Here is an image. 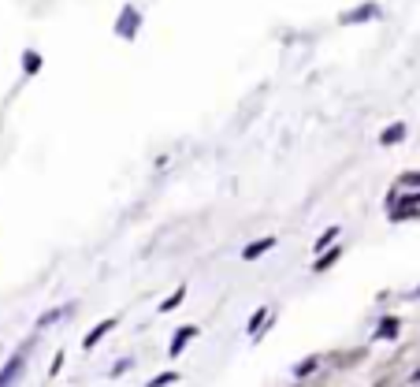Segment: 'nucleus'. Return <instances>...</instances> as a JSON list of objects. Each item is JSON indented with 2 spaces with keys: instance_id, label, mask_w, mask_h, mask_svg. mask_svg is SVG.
<instances>
[{
  "instance_id": "1",
  "label": "nucleus",
  "mask_w": 420,
  "mask_h": 387,
  "mask_svg": "<svg viewBox=\"0 0 420 387\" xmlns=\"http://www.w3.org/2000/svg\"><path fill=\"white\" fill-rule=\"evenodd\" d=\"M23 365H26V354H15V358H8V365L0 369V387H15L19 376H23Z\"/></svg>"
},
{
  "instance_id": "2",
  "label": "nucleus",
  "mask_w": 420,
  "mask_h": 387,
  "mask_svg": "<svg viewBox=\"0 0 420 387\" xmlns=\"http://www.w3.org/2000/svg\"><path fill=\"white\" fill-rule=\"evenodd\" d=\"M115 324H120V317H104V320H101V324H97L93 331H86V339H82V347H86V350H93V347H97V342H101L104 335H108V331H112Z\"/></svg>"
},
{
  "instance_id": "3",
  "label": "nucleus",
  "mask_w": 420,
  "mask_h": 387,
  "mask_svg": "<svg viewBox=\"0 0 420 387\" xmlns=\"http://www.w3.org/2000/svg\"><path fill=\"white\" fill-rule=\"evenodd\" d=\"M190 339H197V328H193V324L179 328L175 335H171V347H168V354H171V358H179V354L186 350V342H190Z\"/></svg>"
},
{
  "instance_id": "4",
  "label": "nucleus",
  "mask_w": 420,
  "mask_h": 387,
  "mask_svg": "<svg viewBox=\"0 0 420 387\" xmlns=\"http://www.w3.org/2000/svg\"><path fill=\"white\" fill-rule=\"evenodd\" d=\"M398 198H402V205H391V216H394V220H405L409 212L420 209V190H417V194H398Z\"/></svg>"
},
{
  "instance_id": "5",
  "label": "nucleus",
  "mask_w": 420,
  "mask_h": 387,
  "mask_svg": "<svg viewBox=\"0 0 420 387\" xmlns=\"http://www.w3.org/2000/svg\"><path fill=\"white\" fill-rule=\"evenodd\" d=\"M268 250H275V239H272V235H268V239H253V242L242 250V261H257V257L268 253Z\"/></svg>"
},
{
  "instance_id": "6",
  "label": "nucleus",
  "mask_w": 420,
  "mask_h": 387,
  "mask_svg": "<svg viewBox=\"0 0 420 387\" xmlns=\"http://www.w3.org/2000/svg\"><path fill=\"white\" fill-rule=\"evenodd\" d=\"M115 34H123V38L138 34V12H134V8H123V19L115 23Z\"/></svg>"
},
{
  "instance_id": "7",
  "label": "nucleus",
  "mask_w": 420,
  "mask_h": 387,
  "mask_svg": "<svg viewBox=\"0 0 420 387\" xmlns=\"http://www.w3.org/2000/svg\"><path fill=\"white\" fill-rule=\"evenodd\" d=\"M182 302H186V287H179V290H171V294L160 302V313H171V309H179Z\"/></svg>"
},
{
  "instance_id": "8",
  "label": "nucleus",
  "mask_w": 420,
  "mask_h": 387,
  "mask_svg": "<svg viewBox=\"0 0 420 387\" xmlns=\"http://www.w3.org/2000/svg\"><path fill=\"white\" fill-rule=\"evenodd\" d=\"M402 138H405V123H394V127H387V131L380 134V142L383 145H398Z\"/></svg>"
},
{
  "instance_id": "9",
  "label": "nucleus",
  "mask_w": 420,
  "mask_h": 387,
  "mask_svg": "<svg viewBox=\"0 0 420 387\" xmlns=\"http://www.w3.org/2000/svg\"><path fill=\"white\" fill-rule=\"evenodd\" d=\"M339 257H342V250H339V246H331L328 257H316V261H312V272H324V268H331L339 261Z\"/></svg>"
},
{
  "instance_id": "10",
  "label": "nucleus",
  "mask_w": 420,
  "mask_h": 387,
  "mask_svg": "<svg viewBox=\"0 0 420 387\" xmlns=\"http://www.w3.org/2000/svg\"><path fill=\"white\" fill-rule=\"evenodd\" d=\"M372 15H380V8H375V4L361 8V12H346V15H342V23H364V19H372Z\"/></svg>"
},
{
  "instance_id": "11",
  "label": "nucleus",
  "mask_w": 420,
  "mask_h": 387,
  "mask_svg": "<svg viewBox=\"0 0 420 387\" xmlns=\"http://www.w3.org/2000/svg\"><path fill=\"white\" fill-rule=\"evenodd\" d=\"M71 309H74V306H60V309H49V313L38 320V328H49V324H56L60 317H67V313H71Z\"/></svg>"
},
{
  "instance_id": "12",
  "label": "nucleus",
  "mask_w": 420,
  "mask_h": 387,
  "mask_svg": "<svg viewBox=\"0 0 420 387\" xmlns=\"http://www.w3.org/2000/svg\"><path fill=\"white\" fill-rule=\"evenodd\" d=\"M264 320H272V313H268V309H257V313H253V320H250V335H253V339H261Z\"/></svg>"
},
{
  "instance_id": "13",
  "label": "nucleus",
  "mask_w": 420,
  "mask_h": 387,
  "mask_svg": "<svg viewBox=\"0 0 420 387\" xmlns=\"http://www.w3.org/2000/svg\"><path fill=\"white\" fill-rule=\"evenodd\" d=\"M335 239H339V228H328V231L316 239V246H312V250H316V253H324V250H328V246L335 242Z\"/></svg>"
},
{
  "instance_id": "14",
  "label": "nucleus",
  "mask_w": 420,
  "mask_h": 387,
  "mask_svg": "<svg viewBox=\"0 0 420 387\" xmlns=\"http://www.w3.org/2000/svg\"><path fill=\"white\" fill-rule=\"evenodd\" d=\"M316 369H320V354H312V358H305L294 369V376H309V372H316Z\"/></svg>"
},
{
  "instance_id": "15",
  "label": "nucleus",
  "mask_w": 420,
  "mask_h": 387,
  "mask_svg": "<svg viewBox=\"0 0 420 387\" xmlns=\"http://www.w3.org/2000/svg\"><path fill=\"white\" fill-rule=\"evenodd\" d=\"M175 380H179V372H175V369H168V372L153 376V380H149L145 387H168V384H175Z\"/></svg>"
},
{
  "instance_id": "16",
  "label": "nucleus",
  "mask_w": 420,
  "mask_h": 387,
  "mask_svg": "<svg viewBox=\"0 0 420 387\" xmlns=\"http://www.w3.org/2000/svg\"><path fill=\"white\" fill-rule=\"evenodd\" d=\"M398 335V320H383L380 331H375V339H394Z\"/></svg>"
},
{
  "instance_id": "17",
  "label": "nucleus",
  "mask_w": 420,
  "mask_h": 387,
  "mask_svg": "<svg viewBox=\"0 0 420 387\" xmlns=\"http://www.w3.org/2000/svg\"><path fill=\"white\" fill-rule=\"evenodd\" d=\"M402 187H413V190H420V171H409V175H402Z\"/></svg>"
},
{
  "instance_id": "18",
  "label": "nucleus",
  "mask_w": 420,
  "mask_h": 387,
  "mask_svg": "<svg viewBox=\"0 0 420 387\" xmlns=\"http://www.w3.org/2000/svg\"><path fill=\"white\" fill-rule=\"evenodd\" d=\"M41 68V60H38V52H26V71H38Z\"/></svg>"
},
{
  "instance_id": "19",
  "label": "nucleus",
  "mask_w": 420,
  "mask_h": 387,
  "mask_svg": "<svg viewBox=\"0 0 420 387\" xmlns=\"http://www.w3.org/2000/svg\"><path fill=\"white\" fill-rule=\"evenodd\" d=\"M60 369H63V354H56V358H52V369H49V372H52V376H56Z\"/></svg>"
}]
</instances>
